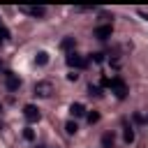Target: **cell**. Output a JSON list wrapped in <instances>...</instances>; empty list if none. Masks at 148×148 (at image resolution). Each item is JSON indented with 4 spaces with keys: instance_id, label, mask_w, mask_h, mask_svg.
Returning a JSON list of instances; mask_svg holds the SVG:
<instances>
[{
    "instance_id": "cell-1",
    "label": "cell",
    "mask_w": 148,
    "mask_h": 148,
    "mask_svg": "<svg viewBox=\"0 0 148 148\" xmlns=\"http://www.w3.org/2000/svg\"><path fill=\"white\" fill-rule=\"evenodd\" d=\"M109 88L116 92V97H118V99H125V97H127V86H125V81H123L120 76H113Z\"/></svg>"
},
{
    "instance_id": "cell-2",
    "label": "cell",
    "mask_w": 148,
    "mask_h": 148,
    "mask_svg": "<svg viewBox=\"0 0 148 148\" xmlns=\"http://www.w3.org/2000/svg\"><path fill=\"white\" fill-rule=\"evenodd\" d=\"M35 95H37V97H44V99L51 97V95H53V83H51V81H37V83H35Z\"/></svg>"
},
{
    "instance_id": "cell-3",
    "label": "cell",
    "mask_w": 148,
    "mask_h": 148,
    "mask_svg": "<svg viewBox=\"0 0 148 148\" xmlns=\"http://www.w3.org/2000/svg\"><path fill=\"white\" fill-rule=\"evenodd\" d=\"M65 60H67V65H69V67H74V69H83V67L88 65V60H86L83 56L74 53V51H72V53H69V56H67Z\"/></svg>"
},
{
    "instance_id": "cell-4",
    "label": "cell",
    "mask_w": 148,
    "mask_h": 148,
    "mask_svg": "<svg viewBox=\"0 0 148 148\" xmlns=\"http://www.w3.org/2000/svg\"><path fill=\"white\" fill-rule=\"evenodd\" d=\"M5 86H7V90H9V92L18 90V88H21V79H18V74L7 72V74H5Z\"/></svg>"
},
{
    "instance_id": "cell-5",
    "label": "cell",
    "mask_w": 148,
    "mask_h": 148,
    "mask_svg": "<svg viewBox=\"0 0 148 148\" xmlns=\"http://www.w3.org/2000/svg\"><path fill=\"white\" fill-rule=\"evenodd\" d=\"M23 116H25L28 123H37L42 113H39V109H37L35 104H25V106H23Z\"/></svg>"
},
{
    "instance_id": "cell-6",
    "label": "cell",
    "mask_w": 148,
    "mask_h": 148,
    "mask_svg": "<svg viewBox=\"0 0 148 148\" xmlns=\"http://www.w3.org/2000/svg\"><path fill=\"white\" fill-rule=\"evenodd\" d=\"M111 32H113V28H111V23H104V25H97L92 35H95L97 39H109V37H111Z\"/></svg>"
},
{
    "instance_id": "cell-7",
    "label": "cell",
    "mask_w": 148,
    "mask_h": 148,
    "mask_svg": "<svg viewBox=\"0 0 148 148\" xmlns=\"http://www.w3.org/2000/svg\"><path fill=\"white\" fill-rule=\"evenodd\" d=\"M21 12H25V14H30V16H37V18H42V16L46 14L44 7H21Z\"/></svg>"
},
{
    "instance_id": "cell-8",
    "label": "cell",
    "mask_w": 148,
    "mask_h": 148,
    "mask_svg": "<svg viewBox=\"0 0 148 148\" xmlns=\"http://www.w3.org/2000/svg\"><path fill=\"white\" fill-rule=\"evenodd\" d=\"M69 113H72L74 118H81V116H86V106H83L81 102H74V104L69 106Z\"/></svg>"
},
{
    "instance_id": "cell-9",
    "label": "cell",
    "mask_w": 148,
    "mask_h": 148,
    "mask_svg": "<svg viewBox=\"0 0 148 148\" xmlns=\"http://www.w3.org/2000/svg\"><path fill=\"white\" fill-rule=\"evenodd\" d=\"M74 46H76V39H74V37H65V39L60 42V49H62V51H69V53H72Z\"/></svg>"
},
{
    "instance_id": "cell-10",
    "label": "cell",
    "mask_w": 148,
    "mask_h": 148,
    "mask_svg": "<svg viewBox=\"0 0 148 148\" xmlns=\"http://www.w3.org/2000/svg\"><path fill=\"white\" fill-rule=\"evenodd\" d=\"M46 62H49V53H46V51H37V56H35V65L44 67Z\"/></svg>"
},
{
    "instance_id": "cell-11",
    "label": "cell",
    "mask_w": 148,
    "mask_h": 148,
    "mask_svg": "<svg viewBox=\"0 0 148 148\" xmlns=\"http://www.w3.org/2000/svg\"><path fill=\"white\" fill-rule=\"evenodd\" d=\"M113 134L111 132H106V134H102V148H113Z\"/></svg>"
},
{
    "instance_id": "cell-12",
    "label": "cell",
    "mask_w": 148,
    "mask_h": 148,
    "mask_svg": "<svg viewBox=\"0 0 148 148\" xmlns=\"http://www.w3.org/2000/svg\"><path fill=\"white\" fill-rule=\"evenodd\" d=\"M123 139H125V143H132V141H134V130L125 125V132H123Z\"/></svg>"
},
{
    "instance_id": "cell-13",
    "label": "cell",
    "mask_w": 148,
    "mask_h": 148,
    "mask_svg": "<svg viewBox=\"0 0 148 148\" xmlns=\"http://www.w3.org/2000/svg\"><path fill=\"white\" fill-rule=\"evenodd\" d=\"M76 130H79V125H76L74 120H67V123H65V132H67V134H76Z\"/></svg>"
},
{
    "instance_id": "cell-14",
    "label": "cell",
    "mask_w": 148,
    "mask_h": 148,
    "mask_svg": "<svg viewBox=\"0 0 148 148\" xmlns=\"http://www.w3.org/2000/svg\"><path fill=\"white\" fill-rule=\"evenodd\" d=\"M23 139H25V141H32V139H35V132H32L30 127H25V130H23Z\"/></svg>"
},
{
    "instance_id": "cell-15",
    "label": "cell",
    "mask_w": 148,
    "mask_h": 148,
    "mask_svg": "<svg viewBox=\"0 0 148 148\" xmlns=\"http://www.w3.org/2000/svg\"><path fill=\"white\" fill-rule=\"evenodd\" d=\"M97 120H99V113H97V111H92V113H88V123H90V125H95Z\"/></svg>"
},
{
    "instance_id": "cell-16",
    "label": "cell",
    "mask_w": 148,
    "mask_h": 148,
    "mask_svg": "<svg viewBox=\"0 0 148 148\" xmlns=\"http://www.w3.org/2000/svg\"><path fill=\"white\" fill-rule=\"evenodd\" d=\"M7 39H9V30L2 25V28H0V42H7Z\"/></svg>"
},
{
    "instance_id": "cell-17",
    "label": "cell",
    "mask_w": 148,
    "mask_h": 148,
    "mask_svg": "<svg viewBox=\"0 0 148 148\" xmlns=\"http://www.w3.org/2000/svg\"><path fill=\"white\" fill-rule=\"evenodd\" d=\"M90 60H92V62H104V53H92Z\"/></svg>"
},
{
    "instance_id": "cell-18",
    "label": "cell",
    "mask_w": 148,
    "mask_h": 148,
    "mask_svg": "<svg viewBox=\"0 0 148 148\" xmlns=\"http://www.w3.org/2000/svg\"><path fill=\"white\" fill-rule=\"evenodd\" d=\"M88 90H90V95H95V97H99V95H102V90H99L97 86H90Z\"/></svg>"
},
{
    "instance_id": "cell-19",
    "label": "cell",
    "mask_w": 148,
    "mask_h": 148,
    "mask_svg": "<svg viewBox=\"0 0 148 148\" xmlns=\"http://www.w3.org/2000/svg\"><path fill=\"white\" fill-rule=\"evenodd\" d=\"M67 79H69V81H76V79H79V74H76V72H72V74H67Z\"/></svg>"
},
{
    "instance_id": "cell-20",
    "label": "cell",
    "mask_w": 148,
    "mask_h": 148,
    "mask_svg": "<svg viewBox=\"0 0 148 148\" xmlns=\"http://www.w3.org/2000/svg\"><path fill=\"white\" fill-rule=\"evenodd\" d=\"M139 14H141V16H143V18L148 21V14H146V12H141V9H139Z\"/></svg>"
},
{
    "instance_id": "cell-21",
    "label": "cell",
    "mask_w": 148,
    "mask_h": 148,
    "mask_svg": "<svg viewBox=\"0 0 148 148\" xmlns=\"http://www.w3.org/2000/svg\"><path fill=\"white\" fill-rule=\"evenodd\" d=\"M143 123H148V116H146V118H143Z\"/></svg>"
},
{
    "instance_id": "cell-22",
    "label": "cell",
    "mask_w": 148,
    "mask_h": 148,
    "mask_svg": "<svg viewBox=\"0 0 148 148\" xmlns=\"http://www.w3.org/2000/svg\"><path fill=\"white\" fill-rule=\"evenodd\" d=\"M37 148H44V146H37Z\"/></svg>"
}]
</instances>
